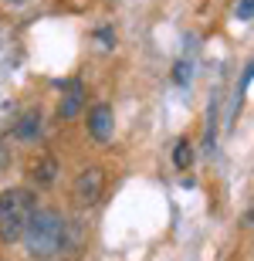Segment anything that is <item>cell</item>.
<instances>
[{
	"label": "cell",
	"instance_id": "cell-1",
	"mask_svg": "<svg viewBox=\"0 0 254 261\" xmlns=\"http://www.w3.org/2000/svg\"><path fill=\"white\" fill-rule=\"evenodd\" d=\"M61 238H65V217L51 207H34L20 241H24V248L34 261H48L61 251Z\"/></svg>",
	"mask_w": 254,
	"mask_h": 261
},
{
	"label": "cell",
	"instance_id": "cell-2",
	"mask_svg": "<svg viewBox=\"0 0 254 261\" xmlns=\"http://www.w3.org/2000/svg\"><path fill=\"white\" fill-rule=\"evenodd\" d=\"M34 207H38V200H34L31 187L0 190V244H20Z\"/></svg>",
	"mask_w": 254,
	"mask_h": 261
},
{
	"label": "cell",
	"instance_id": "cell-3",
	"mask_svg": "<svg viewBox=\"0 0 254 261\" xmlns=\"http://www.w3.org/2000/svg\"><path fill=\"white\" fill-rule=\"evenodd\" d=\"M102 190H105V170H102V166H85V170L75 176L71 200H75V207L88 211V207H95V203H98Z\"/></svg>",
	"mask_w": 254,
	"mask_h": 261
},
{
	"label": "cell",
	"instance_id": "cell-4",
	"mask_svg": "<svg viewBox=\"0 0 254 261\" xmlns=\"http://www.w3.org/2000/svg\"><path fill=\"white\" fill-rule=\"evenodd\" d=\"M58 176H61V166H58V160H54L51 153H38L27 163L31 190H51V187L58 184Z\"/></svg>",
	"mask_w": 254,
	"mask_h": 261
},
{
	"label": "cell",
	"instance_id": "cell-5",
	"mask_svg": "<svg viewBox=\"0 0 254 261\" xmlns=\"http://www.w3.org/2000/svg\"><path fill=\"white\" fill-rule=\"evenodd\" d=\"M81 109H85V85L81 82H71L65 92H61V102H58V119L71 122V119L78 116Z\"/></svg>",
	"mask_w": 254,
	"mask_h": 261
},
{
	"label": "cell",
	"instance_id": "cell-6",
	"mask_svg": "<svg viewBox=\"0 0 254 261\" xmlns=\"http://www.w3.org/2000/svg\"><path fill=\"white\" fill-rule=\"evenodd\" d=\"M88 136L95 143H108L112 139V109L108 106H95L88 112Z\"/></svg>",
	"mask_w": 254,
	"mask_h": 261
},
{
	"label": "cell",
	"instance_id": "cell-7",
	"mask_svg": "<svg viewBox=\"0 0 254 261\" xmlns=\"http://www.w3.org/2000/svg\"><path fill=\"white\" fill-rule=\"evenodd\" d=\"M14 136H17V139H24V143L38 139V136H41V112H38V109H34V112H24V116L17 119Z\"/></svg>",
	"mask_w": 254,
	"mask_h": 261
},
{
	"label": "cell",
	"instance_id": "cell-8",
	"mask_svg": "<svg viewBox=\"0 0 254 261\" xmlns=\"http://www.w3.org/2000/svg\"><path fill=\"white\" fill-rule=\"evenodd\" d=\"M85 244V221H65V238H61V251H78Z\"/></svg>",
	"mask_w": 254,
	"mask_h": 261
},
{
	"label": "cell",
	"instance_id": "cell-9",
	"mask_svg": "<svg viewBox=\"0 0 254 261\" xmlns=\"http://www.w3.org/2000/svg\"><path fill=\"white\" fill-rule=\"evenodd\" d=\"M173 163H176V170H186V166L193 163V146H190V139H176Z\"/></svg>",
	"mask_w": 254,
	"mask_h": 261
},
{
	"label": "cell",
	"instance_id": "cell-10",
	"mask_svg": "<svg viewBox=\"0 0 254 261\" xmlns=\"http://www.w3.org/2000/svg\"><path fill=\"white\" fill-rule=\"evenodd\" d=\"M241 227H244V231H254V197L247 200L244 214H241Z\"/></svg>",
	"mask_w": 254,
	"mask_h": 261
},
{
	"label": "cell",
	"instance_id": "cell-11",
	"mask_svg": "<svg viewBox=\"0 0 254 261\" xmlns=\"http://www.w3.org/2000/svg\"><path fill=\"white\" fill-rule=\"evenodd\" d=\"M237 17H241V20L254 17V0H241V4H237Z\"/></svg>",
	"mask_w": 254,
	"mask_h": 261
},
{
	"label": "cell",
	"instance_id": "cell-12",
	"mask_svg": "<svg viewBox=\"0 0 254 261\" xmlns=\"http://www.w3.org/2000/svg\"><path fill=\"white\" fill-rule=\"evenodd\" d=\"M176 82H186V65H176Z\"/></svg>",
	"mask_w": 254,
	"mask_h": 261
}]
</instances>
